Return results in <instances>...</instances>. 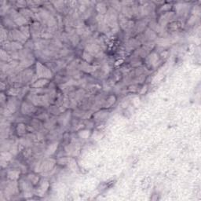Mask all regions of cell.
<instances>
[{"label": "cell", "mask_w": 201, "mask_h": 201, "mask_svg": "<svg viewBox=\"0 0 201 201\" xmlns=\"http://www.w3.org/2000/svg\"><path fill=\"white\" fill-rule=\"evenodd\" d=\"M7 40L20 43L21 44H25L28 41V38L24 35H23V33L19 30V28H15L9 31Z\"/></svg>", "instance_id": "obj_1"}, {"label": "cell", "mask_w": 201, "mask_h": 201, "mask_svg": "<svg viewBox=\"0 0 201 201\" xmlns=\"http://www.w3.org/2000/svg\"><path fill=\"white\" fill-rule=\"evenodd\" d=\"M36 75L39 79H51L53 77V73L50 69L43 65L41 62H36Z\"/></svg>", "instance_id": "obj_2"}, {"label": "cell", "mask_w": 201, "mask_h": 201, "mask_svg": "<svg viewBox=\"0 0 201 201\" xmlns=\"http://www.w3.org/2000/svg\"><path fill=\"white\" fill-rule=\"evenodd\" d=\"M19 185L17 184L16 181H13V180H9L7 182L6 181L5 184H2V192H4L6 196H11V195H14L17 190H18Z\"/></svg>", "instance_id": "obj_3"}, {"label": "cell", "mask_w": 201, "mask_h": 201, "mask_svg": "<svg viewBox=\"0 0 201 201\" xmlns=\"http://www.w3.org/2000/svg\"><path fill=\"white\" fill-rule=\"evenodd\" d=\"M2 49L8 52L9 54L13 52H17L20 50L23 49V44L20 43L14 42V41H6V42L2 43Z\"/></svg>", "instance_id": "obj_4"}, {"label": "cell", "mask_w": 201, "mask_h": 201, "mask_svg": "<svg viewBox=\"0 0 201 201\" xmlns=\"http://www.w3.org/2000/svg\"><path fill=\"white\" fill-rule=\"evenodd\" d=\"M2 25L6 29H10L13 30L17 28L16 24L14 23L12 18L9 17L8 15H5L4 17H2Z\"/></svg>", "instance_id": "obj_5"}, {"label": "cell", "mask_w": 201, "mask_h": 201, "mask_svg": "<svg viewBox=\"0 0 201 201\" xmlns=\"http://www.w3.org/2000/svg\"><path fill=\"white\" fill-rule=\"evenodd\" d=\"M35 112V107L31 102H24L21 105V113L24 115H28Z\"/></svg>", "instance_id": "obj_6"}, {"label": "cell", "mask_w": 201, "mask_h": 201, "mask_svg": "<svg viewBox=\"0 0 201 201\" xmlns=\"http://www.w3.org/2000/svg\"><path fill=\"white\" fill-rule=\"evenodd\" d=\"M17 106H18V100L15 97H13L10 99H9V101L6 103L5 108L8 109L12 114H13L18 108Z\"/></svg>", "instance_id": "obj_7"}, {"label": "cell", "mask_w": 201, "mask_h": 201, "mask_svg": "<svg viewBox=\"0 0 201 201\" xmlns=\"http://www.w3.org/2000/svg\"><path fill=\"white\" fill-rule=\"evenodd\" d=\"M7 178L9 180H13V181H17L20 178V170L18 169H10L9 170H8L7 173Z\"/></svg>", "instance_id": "obj_8"}, {"label": "cell", "mask_w": 201, "mask_h": 201, "mask_svg": "<svg viewBox=\"0 0 201 201\" xmlns=\"http://www.w3.org/2000/svg\"><path fill=\"white\" fill-rule=\"evenodd\" d=\"M22 15H23L28 20H29L30 19H32L35 17V13L31 9H28V8H24V9H20L19 11Z\"/></svg>", "instance_id": "obj_9"}, {"label": "cell", "mask_w": 201, "mask_h": 201, "mask_svg": "<svg viewBox=\"0 0 201 201\" xmlns=\"http://www.w3.org/2000/svg\"><path fill=\"white\" fill-rule=\"evenodd\" d=\"M48 84H49V80H47V79H39L32 85V87L35 88V89H38V88H43Z\"/></svg>", "instance_id": "obj_10"}, {"label": "cell", "mask_w": 201, "mask_h": 201, "mask_svg": "<svg viewBox=\"0 0 201 201\" xmlns=\"http://www.w3.org/2000/svg\"><path fill=\"white\" fill-rule=\"evenodd\" d=\"M19 187H20V188H22L25 192H29L31 190L32 187V184L28 180H23L19 184Z\"/></svg>", "instance_id": "obj_11"}, {"label": "cell", "mask_w": 201, "mask_h": 201, "mask_svg": "<svg viewBox=\"0 0 201 201\" xmlns=\"http://www.w3.org/2000/svg\"><path fill=\"white\" fill-rule=\"evenodd\" d=\"M16 131L19 136H23L27 132V127L23 123H19L16 127Z\"/></svg>", "instance_id": "obj_12"}, {"label": "cell", "mask_w": 201, "mask_h": 201, "mask_svg": "<svg viewBox=\"0 0 201 201\" xmlns=\"http://www.w3.org/2000/svg\"><path fill=\"white\" fill-rule=\"evenodd\" d=\"M12 60H13V59L11 58L9 53L4 50L3 49L1 50V61H2V62H6V63H8V62L11 61Z\"/></svg>", "instance_id": "obj_13"}, {"label": "cell", "mask_w": 201, "mask_h": 201, "mask_svg": "<svg viewBox=\"0 0 201 201\" xmlns=\"http://www.w3.org/2000/svg\"><path fill=\"white\" fill-rule=\"evenodd\" d=\"M13 155L9 151H6V152H1V160L2 161L9 162L12 159Z\"/></svg>", "instance_id": "obj_14"}, {"label": "cell", "mask_w": 201, "mask_h": 201, "mask_svg": "<svg viewBox=\"0 0 201 201\" xmlns=\"http://www.w3.org/2000/svg\"><path fill=\"white\" fill-rule=\"evenodd\" d=\"M116 97L113 96V95H111V96H109V98H106V100H105V102H104L103 107L105 108L111 107V106L116 102Z\"/></svg>", "instance_id": "obj_15"}, {"label": "cell", "mask_w": 201, "mask_h": 201, "mask_svg": "<svg viewBox=\"0 0 201 201\" xmlns=\"http://www.w3.org/2000/svg\"><path fill=\"white\" fill-rule=\"evenodd\" d=\"M19 30L23 33V35H24L28 39L30 38L31 36V30H30V27L28 25H24L21 27L19 28Z\"/></svg>", "instance_id": "obj_16"}, {"label": "cell", "mask_w": 201, "mask_h": 201, "mask_svg": "<svg viewBox=\"0 0 201 201\" xmlns=\"http://www.w3.org/2000/svg\"><path fill=\"white\" fill-rule=\"evenodd\" d=\"M28 180L32 184H34L35 185V184H37V183H38L39 180V178L36 174H30L28 175Z\"/></svg>", "instance_id": "obj_17"}, {"label": "cell", "mask_w": 201, "mask_h": 201, "mask_svg": "<svg viewBox=\"0 0 201 201\" xmlns=\"http://www.w3.org/2000/svg\"><path fill=\"white\" fill-rule=\"evenodd\" d=\"M32 124V127L35 130H39V128L41 127V125H42V123L41 122L39 121L38 120H33L31 122Z\"/></svg>", "instance_id": "obj_18"}, {"label": "cell", "mask_w": 201, "mask_h": 201, "mask_svg": "<svg viewBox=\"0 0 201 201\" xmlns=\"http://www.w3.org/2000/svg\"><path fill=\"white\" fill-rule=\"evenodd\" d=\"M28 5V2L25 1H19V2H16V6L18 8L20 9H24V8H26Z\"/></svg>", "instance_id": "obj_19"}, {"label": "cell", "mask_w": 201, "mask_h": 201, "mask_svg": "<svg viewBox=\"0 0 201 201\" xmlns=\"http://www.w3.org/2000/svg\"><path fill=\"white\" fill-rule=\"evenodd\" d=\"M6 96L3 93L1 94V104H2V107L3 106V105H6Z\"/></svg>", "instance_id": "obj_20"}]
</instances>
